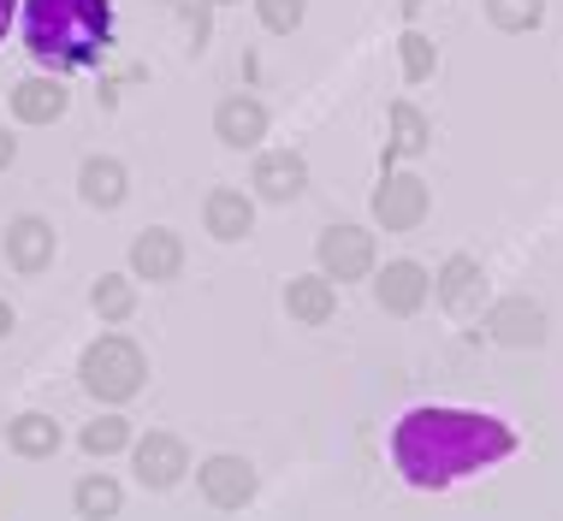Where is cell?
<instances>
[{
    "instance_id": "cell-9",
    "label": "cell",
    "mask_w": 563,
    "mask_h": 521,
    "mask_svg": "<svg viewBox=\"0 0 563 521\" xmlns=\"http://www.w3.org/2000/svg\"><path fill=\"white\" fill-rule=\"evenodd\" d=\"M250 190L262 196V202H297V196L309 190V160H302L297 148H267V155L255 160Z\"/></svg>"
},
{
    "instance_id": "cell-1",
    "label": "cell",
    "mask_w": 563,
    "mask_h": 521,
    "mask_svg": "<svg viewBox=\"0 0 563 521\" xmlns=\"http://www.w3.org/2000/svg\"><path fill=\"white\" fill-rule=\"evenodd\" d=\"M516 426L481 409H445V403H421L391 426V463L416 492H445L463 474H481L493 463L516 456Z\"/></svg>"
},
{
    "instance_id": "cell-12",
    "label": "cell",
    "mask_w": 563,
    "mask_h": 521,
    "mask_svg": "<svg viewBox=\"0 0 563 521\" xmlns=\"http://www.w3.org/2000/svg\"><path fill=\"white\" fill-rule=\"evenodd\" d=\"M131 273H136V279H148V285L178 279V273H185V237L166 232V225L143 232V237L131 243Z\"/></svg>"
},
{
    "instance_id": "cell-14",
    "label": "cell",
    "mask_w": 563,
    "mask_h": 521,
    "mask_svg": "<svg viewBox=\"0 0 563 521\" xmlns=\"http://www.w3.org/2000/svg\"><path fill=\"white\" fill-rule=\"evenodd\" d=\"M214 136L225 148H255L267 136V107L255 96H225L214 107Z\"/></svg>"
},
{
    "instance_id": "cell-19",
    "label": "cell",
    "mask_w": 563,
    "mask_h": 521,
    "mask_svg": "<svg viewBox=\"0 0 563 521\" xmlns=\"http://www.w3.org/2000/svg\"><path fill=\"white\" fill-rule=\"evenodd\" d=\"M125 166H119L113 155H89L84 166H78V196L89 208H119L125 202Z\"/></svg>"
},
{
    "instance_id": "cell-2",
    "label": "cell",
    "mask_w": 563,
    "mask_h": 521,
    "mask_svg": "<svg viewBox=\"0 0 563 521\" xmlns=\"http://www.w3.org/2000/svg\"><path fill=\"white\" fill-rule=\"evenodd\" d=\"M24 48L48 78L96 71L113 48V0H19Z\"/></svg>"
},
{
    "instance_id": "cell-21",
    "label": "cell",
    "mask_w": 563,
    "mask_h": 521,
    "mask_svg": "<svg viewBox=\"0 0 563 521\" xmlns=\"http://www.w3.org/2000/svg\"><path fill=\"white\" fill-rule=\"evenodd\" d=\"M119 503H125V492H119L113 474H84L78 492H71V510H78V521H113Z\"/></svg>"
},
{
    "instance_id": "cell-18",
    "label": "cell",
    "mask_w": 563,
    "mask_h": 521,
    "mask_svg": "<svg viewBox=\"0 0 563 521\" xmlns=\"http://www.w3.org/2000/svg\"><path fill=\"white\" fill-rule=\"evenodd\" d=\"M433 148V125L416 101H391V136H386V160H416Z\"/></svg>"
},
{
    "instance_id": "cell-26",
    "label": "cell",
    "mask_w": 563,
    "mask_h": 521,
    "mask_svg": "<svg viewBox=\"0 0 563 521\" xmlns=\"http://www.w3.org/2000/svg\"><path fill=\"white\" fill-rule=\"evenodd\" d=\"M255 12H262V24L273 30V36H291V30L302 24V0H255Z\"/></svg>"
},
{
    "instance_id": "cell-3",
    "label": "cell",
    "mask_w": 563,
    "mask_h": 521,
    "mask_svg": "<svg viewBox=\"0 0 563 521\" xmlns=\"http://www.w3.org/2000/svg\"><path fill=\"white\" fill-rule=\"evenodd\" d=\"M78 379H84L89 397H101V403H131V397L143 391V379H148V356L131 339L108 332V339H96L84 350Z\"/></svg>"
},
{
    "instance_id": "cell-5",
    "label": "cell",
    "mask_w": 563,
    "mask_h": 521,
    "mask_svg": "<svg viewBox=\"0 0 563 521\" xmlns=\"http://www.w3.org/2000/svg\"><path fill=\"white\" fill-rule=\"evenodd\" d=\"M428 184H421L416 173H386L374 190V220L386 225V232H416L421 220H428Z\"/></svg>"
},
{
    "instance_id": "cell-29",
    "label": "cell",
    "mask_w": 563,
    "mask_h": 521,
    "mask_svg": "<svg viewBox=\"0 0 563 521\" xmlns=\"http://www.w3.org/2000/svg\"><path fill=\"white\" fill-rule=\"evenodd\" d=\"M7 332H12V302L0 297V339H7Z\"/></svg>"
},
{
    "instance_id": "cell-20",
    "label": "cell",
    "mask_w": 563,
    "mask_h": 521,
    "mask_svg": "<svg viewBox=\"0 0 563 521\" xmlns=\"http://www.w3.org/2000/svg\"><path fill=\"white\" fill-rule=\"evenodd\" d=\"M7 444H12L19 456H30V463H42V456L59 451V421H54V415H36V409H24V415L7 426Z\"/></svg>"
},
{
    "instance_id": "cell-6",
    "label": "cell",
    "mask_w": 563,
    "mask_h": 521,
    "mask_svg": "<svg viewBox=\"0 0 563 521\" xmlns=\"http://www.w3.org/2000/svg\"><path fill=\"white\" fill-rule=\"evenodd\" d=\"M321 273L332 285H356L374 273V237L362 225H327L321 232Z\"/></svg>"
},
{
    "instance_id": "cell-22",
    "label": "cell",
    "mask_w": 563,
    "mask_h": 521,
    "mask_svg": "<svg viewBox=\"0 0 563 521\" xmlns=\"http://www.w3.org/2000/svg\"><path fill=\"white\" fill-rule=\"evenodd\" d=\"M89 302H96L101 320H131L136 314V285L125 279V273H101L96 290H89Z\"/></svg>"
},
{
    "instance_id": "cell-8",
    "label": "cell",
    "mask_w": 563,
    "mask_h": 521,
    "mask_svg": "<svg viewBox=\"0 0 563 521\" xmlns=\"http://www.w3.org/2000/svg\"><path fill=\"white\" fill-rule=\"evenodd\" d=\"M433 297V279H428V267H416V260H391V267H379V279H374V302L386 314H421V302Z\"/></svg>"
},
{
    "instance_id": "cell-23",
    "label": "cell",
    "mask_w": 563,
    "mask_h": 521,
    "mask_svg": "<svg viewBox=\"0 0 563 521\" xmlns=\"http://www.w3.org/2000/svg\"><path fill=\"white\" fill-rule=\"evenodd\" d=\"M78 444L89 456H119V451H131V421L125 415H96L78 433Z\"/></svg>"
},
{
    "instance_id": "cell-17",
    "label": "cell",
    "mask_w": 563,
    "mask_h": 521,
    "mask_svg": "<svg viewBox=\"0 0 563 521\" xmlns=\"http://www.w3.org/2000/svg\"><path fill=\"white\" fill-rule=\"evenodd\" d=\"M66 84L59 78H24L12 89V113L24 119V125H54V119H66Z\"/></svg>"
},
{
    "instance_id": "cell-28",
    "label": "cell",
    "mask_w": 563,
    "mask_h": 521,
    "mask_svg": "<svg viewBox=\"0 0 563 521\" xmlns=\"http://www.w3.org/2000/svg\"><path fill=\"white\" fill-rule=\"evenodd\" d=\"M12 12H19V0H0V36H7V24H12Z\"/></svg>"
},
{
    "instance_id": "cell-16",
    "label": "cell",
    "mask_w": 563,
    "mask_h": 521,
    "mask_svg": "<svg viewBox=\"0 0 563 521\" xmlns=\"http://www.w3.org/2000/svg\"><path fill=\"white\" fill-rule=\"evenodd\" d=\"M202 225H208V237H220V243H243L255 225V202L243 190H208Z\"/></svg>"
},
{
    "instance_id": "cell-7",
    "label": "cell",
    "mask_w": 563,
    "mask_h": 521,
    "mask_svg": "<svg viewBox=\"0 0 563 521\" xmlns=\"http://www.w3.org/2000/svg\"><path fill=\"white\" fill-rule=\"evenodd\" d=\"M196 486H202V498L214 503V510H243V503L255 498V468L243 463V456H208V463L196 468Z\"/></svg>"
},
{
    "instance_id": "cell-27",
    "label": "cell",
    "mask_w": 563,
    "mask_h": 521,
    "mask_svg": "<svg viewBox=\"0 0 563 521\" xmlns=\"http://www.w3.org/2000/svg\"><path fill=\"white\" fill-rule=\"evenodd\" d=\"M12 160H19V143H12V136H7V131H0V173H7V166H12Z\"/></svg>"
},
{
    "instance_id": "cell-4",
    "label": "cell",
    "mask_w": 563,
    "mask_h": 521,
    "mask_svg": "<svg viewBox=\"0 0 563 521\" xmlns=\"http://www.w3.org/2000/svg\"><path fill=\"white\" fill-rule=\"evenodd\" d=\"M131 463H136V480L166 492V486H178L190 474V444L178 433H143L131 439Z\"/></svg>"
},
{
    "instance_id": "cell-10",
    "label": "cell",
    "mask_w": 563,
    "mask_h": 521,
    "mask_svg": "<svg viewBox=\"0 0 563 521\" xmlns=\"http://www.w3.org/2000/svg\"><path fill=\"white\" fill-rule=\"evenodd\" d=\"M433 297L445 302L451 314H481L486 309V273H481V260L475 255H451L445 267H439V279H433Z\"/></svg>"
},
{
    "instance_id": "cell-15",
    "label": "cell",
    "mask_w": 563,
    "mask_h": 521,
    "mask_svg": "<svg viewBox=\"0 0 563 521\" xmlns=\"http://www.w3.org/2000/svg\"><path fill=\"white\" fill-rule=\"evenodd\" d=\"M285 309H291V320H302V326H327V320L339 314V285H332L327 273H302V279L285 285Z\"/></svg>"
},
{
    "instance_id": "cell-25",
    "label": "cell",
    "mask_w": 563,
    "mask_h": 521,
    "mask_svg": "<svg viewBox=\"0 0 563 521\" xmlns=\"http://www.w3.org/2000/svg\"><path fill=\"white\" fill-rule=\"evenodd\" d=\"M398 48H404V78H409V84H428L433 66H439V48H433V42L421 36V30H404Z\"/></svg>"
},
{
    "instance_id": "cell-13",
    "label": "cell",
    "mask_w": 563,
    "mask_h": 521,
    "mask_svg": "<svg viewBox=\"0 0 563 521\" xmlns=\"http://www.w3.org/2000/svg\"><path fill=\"white\" fill-rule=\"evenodd\" d=\"M54 250H59L54 225H48V220H36V213H19V220L7 225V260H12L19 273L54 267Z\"/></svg>"
},
{
    "instance_id": "cell-24",
    "label": "cell",
    "mask_w": 563,
    "mask_h": 521,
    "mask_svg": "<svg viewBox=\"0 0 563 521\" xmlns=\"http://www.w3.org/2000/svg\"><path fill=\"white\" fill-rule=\"evenodd\" d=\"M486 19L505 30V36H528L545 19V0H486Z\"/></svg>"
},
{
    "instance_id": "cell-11",
    "label": "cell",
    "mask_w": 563,
    "mask_h": 521,
    "mask_svg": "<svg viewBox=\"0 0 563 521\" xmlns=\"http://www.w3.org/2000/svg\"><path fill=\"white\" fill-rule=\"evenodd\" d=\"M486 332L510 350H534V344H545V314H540V302H528V297H505V302L486 309Z\"/></svg>"
}]
</instances>
